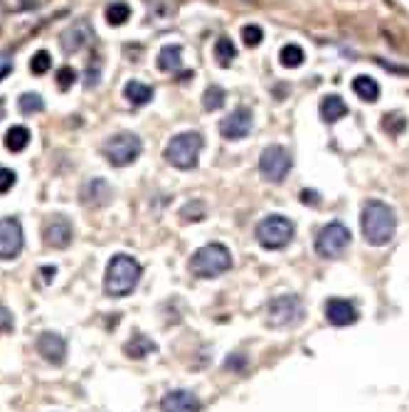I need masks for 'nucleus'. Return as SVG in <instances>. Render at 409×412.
Masks as SVG:
<instances>
[{
    "label": "nucleus",
    "mask_w": 409,
    "mask_h": 412,
    "mask_svg": "<svg viewBox=\"0 0 409 412\" xmlns=\"http://www.w3.org/2000/svg\"><path fill=\"white\" fill-rule=\"evenodd\" d=\"M360 227H363L365 242H370L373 247H382L395 237V230H397L395 210L382 200H368L363 205V215H360Z\"/></svg>",
    "instance_id": "nucleus-1"
},
{
    "label": "nucleus",
    "mask_w": 409,
    "mask_h": 412,
    "mask_svg": "<svg viewBox=\"0 0 409 412\" xmlns=\"http://www.w3.org/2000/svg\"><path fill=\"white\" fill-rule=\"evenodd\" d=\"M140 274H143V269H140V265L134 257H129V254H116V257H112L109 267H106L104 291L109 296L121 299V296L134 291L136 284L140 282Z\"/></svg>",
    "instance_id": "nucleus-2"
},
{
    "label": "nucleus",
    "mask_w": 409,
    "mask_h": 412,
    "mask_svg": "<svg viewBox=\"0 0 409 412\" xmlns=\"http://www.w3.org/2000/svg\"><path fill=\"white\" fill-rule=\"evenodd\" d=\"M232 267V254L220 242H210L190 257V271L200 279H215Z\"/></svg>",
    "instance_id": "nucleus-3"
},
{
    "label": "nucleus",
    "mask_w": 409,
    "mask_h": 412,
    "mask_svg": "<svg viewBox=\"0 0 409 412\" xmlns=\"http://www.w3.org/2000/svg\"><path fill=\"white\" fill-rule=\"evenodd\" d=\"M204 141L198 131H187V134H178L170 138V143L165 146V158L170 165H176L180 171H190L198 165L200 151H202Z\"/></svg>",
    "instance_id": "nucleus-4"
},
{
    "label": "nucleus",
    "mask_w": 409,
    "mask_h": 412,
    "mask_svg": "<svg viewBox=\"0 0 409 412\" xmlns=\"http://www.w3.org/2000/svg\"><path fill=\"white\" fill-rule=\"evenodd\" d=\"M266 321L274 329H291L304 321V304L293 294L274 296L266 304Z\"/></svg>",
    "instance_id": "nucleus-5"
},
{
    "label": "nucleus",
    "mask_w": 409,
    "mask_h": 412,
    "mask_svg": "<svg viewBox=\"0 0 409 412\" xmlns=\"http://www.w3.org/2000/svg\"><path fill=\"white\" fill-rule=\"evenodd\" d=\"M140 151H143V143H140V138L136 134H129V131L112 136V138H109V141H104V146H101V154H104V158L109 161L112 165H116V168L131 165L140 156Z\"/></svg>",
    "instance_id": "nucleus-6"
},
{
    "label": "nucleus",
    "mask_w": 409,
    "mask_h": 412,
    "mask_svg": "<svg viewBox=\"0 0 409 412\" xmlns=\"http://www.w3.org/2000/svg\"><path fill=\"white\" fill-rule=\"evenodd\" d=\"M257 242L264 249H281L286 247L293 237V223L284 215H269L257 225Z\"/></svg>",
    "instance_id": "nucleus-7"
},
{
    "label": "nucleus",
    "mask_w": 409,
    "mask_h": 412,
    "mask_svg": "<svg viewBox=\"0 0 409 412\" xmlns=\"http://www.w3.org/2000/svg\"><path fill=\"white\" fill-rule=\"evenodd\" d=\"M350 245V230L343 223H328L316 237V252L326 259H338Z\"/></svg>",
    "instance_id": "nucleus-8"
},
{
    "label": "nucleus",
    "mask_w": 409,
    "mask_h": 412,
    "mask_svg": "<svg viewBox=\"0 0 409 412\" xmlns=\"http://www.w3.org/2000/svg\"><path fill=\"white\" fill-rule=\"evenodd\" d=\"M259 171L269 183H281L291 171V154L284 146H269L262 151Z\"/></svg>",
    "instance_id": "nucleus-9"
},
{
    "label": "nucleus",
    "mask_w": 409,
    "mask_h": 412,
    "mask_svg": "<svg viewBox=\"0 0 409 412\" xmlns=\"http://www.w3.org/2000/svg\"><path fill=\"white\" fill-rule=\"evenodd\" d=\"M23 249V227L15 218H0V259L18 257Z\"/></svg>",
    "instance_id": "nucleus-10"
},
{
    "label": "nucleus",
    "mask_w": 409,
    "mask_h": 412,
    "mask_svg": "<svg viewBox=\"0 0 409 412\" xmlns=\"http://www.w3.org/2000/svg\"><path fill=\"white\" fill-rule=\"evenodd\" d=\"M249 131H251V112L247 106H237L227 119L220 121V134L227 141H242Z\"/></svg>",
    "instance_id": "nucleus-11"
},
{
    "label": "nucleus",
    "mask_w": 409,
    "mask_h": 412,
    "mask_svg": "<svg viewBox=\"0 0 409 412\" xmlns=\"http://www.w3.org/2000/svg\"><path fill=\"white\" fill-rule=\"evenodd\" d=\"M72 237H74V230H72V223L62 215H54L52 220L45 223V245L54 249H65L72 245Z\"/></svg>",
    "instance_id": "nucleus-12"
},
{
    "label": "nucleus",
    "mask_w": 409,
    "mask_h": 412,
    "mask_svg": "<svg viewBox=\"0 0 409 412\" xmlns=\"http://www.w3.org/2000/svg\"><path fill=\"white\" fill-rule=\"evenodd\" d=\"M37 353L52 365H62L67 358V341L59 333H42L37 338Z\"/></svg>",
    "instance_id": "nucleus-13"
},
{
    "label": "nucleus",
    "mask_w": 409,
    "mask_h": 412,
    "mask_svg": "<svg viewBox=\"0 0 409 412\" xmlns=\"http://www.w3.org/2000/svg\"><path fill=\"white\" fill-rule=\"evenodd\" d=\"M202 402L190 390H170L160 400V410L163 412H200Z\"/></svg>",
    "instance_id": "nucleus-14"
},
{
    "label": "nucleus",
    "mask_w": 409,
    "mask_h": 412,
    "mask_svg": "<svg viewBox=\"0 0 409 412\" xmlns=\"http://www.w3.org/2000/svg\"><path fill=\"white\" fill-rule=\"evenodd\" d=\"M112 185L104 181V178H92V181H87L82 185V193H79V198H82V205L87 207H101L106 205V203L112 200Z\"/></svg>",
    "instance_id": "nucleus-15"
},
{
    "label": "nucleus",
    "mask_w": 409,
    "mask_h": 412,
    "mask_svg": "<svg viewBox=\"0 0 409 412\" xmlns=\"http://www.w3.org/2000/svg\"><path fill=\"white\" fill-rule=\"evenodd\" d=\"M326 318L333 326H350L357 321V309L345 299H331L326 304Z\"/></svg>",
    "instance_id": "nucleus-16"
},
{
    "label": "nucleus",
    "mask_w": 409,
    "mask_h": 412,
    "mask_svg": "<svg viewBox=\"0 0 409 412\" xmlns=\"http://www.w3.org/2000/svg\"><path fill=\"white\" fill-rule=\"evenodd\" d=\"M89 40H92V30H89V25L84 23V20H79V23H74L72 28H67L65 32H62V50H65L67 54L79 52L82 48H87Z\"/></svg>",
    "instance_id": "nucleus-17"
},
{
    "label": "nucleus",
    "mask_w": 409,
    "mask_h": 412,
    "mask_svg": "<svg viewBox=\"0 0 409 412\" xmlns=\"http://www.w3.org/2000/svg\"><path fill=\"white\" fill-rule=\"evenodd\" d=\"M345 114H348V104H345L340 96L331 94L321 101V116H323V121H328V124H335V121L343 119Z\"/></svg>",
    "instance_id": "nucleus-18"
},
{
    "label": "nucleus",
    "mask_w": 409,
    "mask_h": 412,
    "mask_svg": "<svg viewBox=\"0 0 409 412\" xmlns=\"http://www.w3.org/2000/svg\"><path fill=\"white\" fill-rule=\"evenodd\" d=\"M126 356L129 358H136V360H140V358H146V356H151L153 351H156V343L151 341V338H146L143 333H136L134 338H131L129 343H126Z\"/></svg>",
    "instance_id": "nucleus-19"
},
{
    "label": "nucleus",
    "mask_w": 409,
    "mask_h": 412,
    "mask_svg": "<svg viewBox=\"0 0 409 412\" xmlns=\"http://www.w3.org/2000/svg\"><path fill=\"white\" fill-rule=\"evenodd\" d=\"M158 67L163 72H178L182 67V50L180 45H165L158 54Z\"/></svg>",
    "instance_id": "nucleus-20"
},
{
    "label": "nucleus",
    "mask_w": 409,
    "mask_h": 412,
    "mask_svg": "<svg viewBox=\"0 0 409 412\" xmlns=\"http://www.w3.org/2000/svg\"><path fill=\"white\" fill-rule=\"evenodd\" d=\"M123 94H126V99H129L134 106H143V104H148V101L153 99V89L148 87V84L131 79V82L123 87Z\"/></svg>",
    "instance_id": "nucleus-21"
},
{
    "label": "nucleus",
    "mask_w": 409,
    "mask_h": 412,
    "mask_svg": "<svg viewBox=\"0 0 409 412\" xmlns=\"http://www.w3.org/2000/svg\"><path fill=\"white\" fill-rule=\"evenodd\" d=\"M353 92L363 101L373 104V101H377V96H380V84L375 82V79L365 77V74H360V77L353 79Z\"/></svg>",
    "instance_id": "nucleus-22"
},
{
    "label": "nucleus",
    "mask_w": 409,
    "mask_h": 412,
    "mask_svg": "<svg viewBox=\"0 0 409 412\" xmlns=\"http://www.w3.org/2000/svg\"><path fill=\"white\" fill-rule=\"evenodd\" d=\"M30 143V131L25 126H12L10 131L6 134V148L12 151V154H18L23 148H28Z\"/></svg>",
    "instance_id": "nucleus-23"
},
{
    "label": "nucleus",
    "mask_w": 409,
    "mask_h": 412,
    "mask_svg": "<svg viewBox=\"0 0 409 412\" xmlns=\"http://www.w3.org/2000/svg\"><path fill=\"white\" fill-rule=\"evenodd\" d=\"M237 57V48H234V42L229 37H220L215 42V59L220 67H229V62Z\"/></svg>",
    "instance_id": "nucleus-24"
},
{
    "label": "nucleus",
    "mask_w": 409,
    "mask_h": 412,
    "mask_svg": "<svg viewBox=\"0 0 409 412\" xmlns=\"http://www.w3.org/2000/svg\"><path fill=\"white\" fill-rule=\"evenodd\" d=\"M279 59H281V65H284V67H291V70H293V67H301V65H304L306 54H304V50L298 48V45L289 42V45H284V48H281Z\"/></svg>",
    "instance_id": "nucleus-25"
},
{
    "label": "nucleus",
    "mask_w": 409,
    "mask_h": 412,
    "mask_svg": "<svg viewBox=\"0 0 409 412\" xmlns=\"http://www.w3.org/2000/svg\"><path fill=\"white\" fill-rule=\"evenodd\" d=\"M224 99H227V94H224V89H222V87H217V84L207 87V92H204V96H202L204 112H217V109H222V106H224Z\"/></svg>",
    "instance_id": "nucleus-26"
},
{
    "label": "nucleus",
    "mask_w": 409,
    "mask_h": 412,
    "mask_svg": "<svg viewBox=\"0 0 409 412\" xmlns=\"http://www.w3.org/2000/svg\"><path fill=\"white\" fill-rule=\"evenodd\" d=\"M382 129H385L390 136H402V131L407 129V119H404V114H399V112L385 114V116H382Z\"/></svg>",
    "instance_id": "nucleus-27"
},
{
    "label": "nucleus",
    "mask_w": 409,
    "mask_h": 412,
    "mask_svg": "<svg viewBox=\"0 0 409 412\" xmlns=\"http://www.w3.org/2000/svg\"><path fill=\"white\" fill-rule=\"evenodd\" d=\"M131 18V8L126 6V3H112V6L106 8V20H109V25H123L126 20Z\"/></svg>",
    "instance_id": "nucleus-28"
},
{
    "label": "nucleus",
    "mask_w": 409,
    "mask_h": 412,
    "mask_svg": "<svg viewBox=\"0 0 409 412\" xmlns=\"http://www.w3.org/2000/svg\"><path fill=\"white\" fill-rule=\"evenodd\" d=\"M18 106H20V112L30 116V114H40L42 109H45V101H42V96L35 94V92H28V94H23L18 99Z\"/></svg>",
    "instance_id": "nucleus-29"
},
{
    "label": "nucleus",
    "mask_w": 409,
    "mask_h": 412,
    "mask_svg": "<svg viewBox=\"0 0 409 412\" xmlns=\"http://www.w3.org/2000/svg\"><path fill=\"white\" fill-rule=\"evenodd\" d=\"M50 67H52V57H50L45 50L35 52L32 54V59H30V72H32V74H45Z\"/></svg>",
    "instance_id": "nucleus-30"
},
{
    "label": "nucleus",
    "mask_w": 409,
    "mask_h": 412,
    "mask_svg": "<svg viewBox=\"0 0 409 412\" xmlns=\"http://www.w3.org/2000/svg\"><path fill=\"white\" fill-rule=\"evenodd\" d=\"M242 40H244L247 48H259L264 40V32L259 25H244L242 28Z\"/></svg>",
    "instance_id": "nucleus-31"
},
{
    "label": "nucleus",
    "mask_w": 409,
    "mask_h": 412,
    "mask_svg": "<svg viewBox=\"0 0 409 412\" xmlns=\"http://www.w3.org/2000/svg\"><path fill=\"white\" fill-rule=\"evenodd\" d=\"M180 218L185 220H190V223H200V220L204 218V203H200V200H193V203H187L185 207L180 210Z\"/></svg>",
    "instance_id": "nucleus-32"
},
{
    "label": "nucleus",
    "mask_w": 409,
    "mask_h": 412,
    "mask_svg": "<svg viewBox=\"0 0 409 412\" xmlns=\"http://www.w3.org/2000/svg\"><path fill=\"white\" fill-rule=\"evenodd\" d=\"M74 79H76V72L72 70V67H59V70H57L59 89H70L72 84H74Z\"/></svg>",
    "instance_id": "nucleus-33"
},
{
    "label": "nucleus",
    "mask_w": 409,
    "mask_h": 412,
    "mask_svg": "<svg viewBox=\"0 0 409 412\" xmlns=\"http://www.w3.org/2000/svg\"><path fill=\"white\" fill-rule=\"evenodd\" d=\"M10 72H12V52L6 50V52H0V82H3Z\"/></svg>",
    "instance_id": "nucleus-34"
},
{
    "label": "nucleus",
    "mask_w": 409,
    "mask_h": 412,
    "mask_svg": "<svg viewBox=\"0 0 409 412\" xmlns=\"http://www.w3.org/2000/svg\"><path fill=\"white\" fill-rule=\"evenodd\" d=\"M12 185H15V173L10 168H0V193H8Z\"/></svg>",
    "instance_id": "nucleus-35"
},
{
    "label": "nucleus",
    "mask_w": 409,
    "mask_h": 412,
    "mask_svg": "<svg viewBox=\"0 0 409 412\" xmlns=\"http://www.w3.org/2000/svg\"><path fill=\"white\" fill-rule=\"evenodd\" d=\"M12 331V313L0 304V333H10Z\"/></svg>",
    "instance_id": "nucleus-36"
},
{
    "label": "nucleus",
    "mask_w": 409,
    "mask_h": 412,
    "mask_svg": "<svg viewBox=\"0 0 409 412\" xmlns=\"http://www.w3.org/2000/svg\"><path fill=\"white\" fill-rule=\"evenodd\" d=\"M244 363H247L244 356L237 353V356H232V358L224 360V368H229V371H244Z\"/></svg>",
    "instance_id": "nucleus-37"
},
{
    "label": "nucleus",
    "mask_w": 409,
    "mask_h": 412,
    "mask_svg": "<svg viewBox=\"0 0 409 412\" xmlns=\"http://www.w3.org/2000/svg\"><path fill=\"white\" fill-rule=\"evenodd\" d=\"M301 203H304V205H318L321 198H318L316 190H301Z\"/></svg>",
    "instance_id": "nucleus-38"
},
{
    "label": "nucleus",
    "mask_w": 409,
    "mask_h": 412,
    "mask_svg": "<svg viewBox=\"0 0 409 412\" xmlns=\"http://www.w3.org/2000/svg\"><path fill=\"white\" fill-rule=\"evenodd\" d=\"M375 62L380 67H385V70H390V72H395V74H409V67H395V65H387L385 59H380V57H375Z\"/></svg>",
    "instance_id": "nucleus-39"
},
{
    "label": "nucleus",
    "mask_w": 409,
    "mask_h": 412,
    "mask_svg": "<svg viewBox=\"0 0 409 412\" xmlns=\"http://www.w3.org/2000/svg\"><path fill=\"white\" fill-rule=\"evenodd\" d=\"M42 274H45V282H52V277H54V271H57V269H54V267H42Z\"/></svg>",
    "instance_id": "nucleus-40"
},
{
    "label": "nucleus",
    "mask_w": 409,
    "mask_h": 412,
    "mask_svg": "<svg viewBox=\"0 0 409 412\" xmlns=\"http://www.w3.org/2000/svg\"><path fill=\"white\" fill-rule=\"evenodd\" d=\"M3 15H6V10H3V3H0V23H3Z\"/></svg>",
    "instance_id": "nucleus-41"
},
{
    "label": "nucleus",
    "mask_w": 409,
    "mask_h": 412,
    "mask_svg": "<svg viewBox=\"0 0 409 412\" xmlns=\"http://www.w3.org/2000/svg\"><path fill=\"white\" fill-rule=\"evenodd\" d=\"M3 109H6V104H3V99H0V116H3Z\"/></svg>",
    "instance_id": "nucleus-42"
},
{
    "label": "nucleus",
    "mask_w": 409,
    "mask_h": 412,
    "mask_svg": "<svg viewBox=\"0 0 409 412\" xmlns=\"http://www.w3.org/2000/svg\"><path fill=\"white\" fill-rule=\"evenodd\" d=\"M242 3H254V0H242Z\"/></svg>",
    "instance_id": "nucleus-43"
}]
</instances>
